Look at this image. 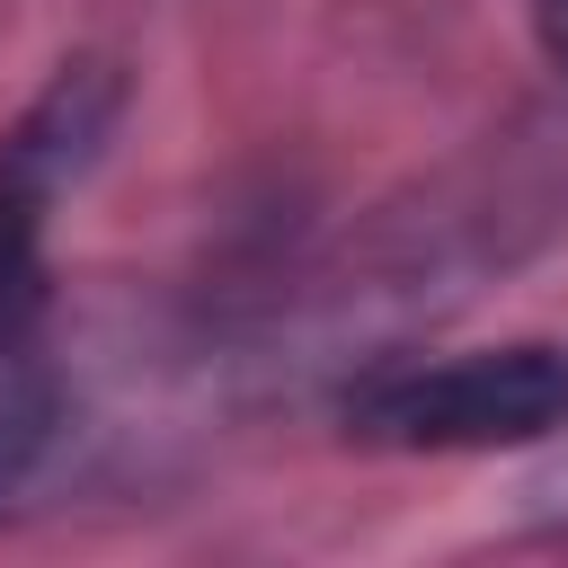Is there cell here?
<instances>
[{"instance_id":"3","label":"cell","mask_w":568,"mask_h":568,"mask_svg":"<svg viewBox=\"0 0 568 568\" xmlns=\"http://www.w3.org/2000/svg\"><path fill=\"white\" fill-rule=\"evenodd\" d=\"M44 444H53V382L18 346V328H0V497H18L36 479Z\"/></svg>"},{"instance_id":"1","label":"cell","mask_w":568,"mask_h":568,"mask_svg":"<svg viewBox=\"0 0 568 568\" xmlns=\"http://www.w3.org/2000/svg\"><path fill=\"white\" fill-rule=\"evenodd\" d=\"M355 444L382 453H524L568 435V346L506 337L426 364H382L337 399Z\"/></svg>"},{"instance_id":"4","label":"cell","mask_w":568,"mask_h":568,"mask_svg":"<svg viewBox=\"0 0 568 568\" xmlns=\"http://www.w3.org/2000/svg\"><path fill=\"white\" fill-rule=\"evenodd\" d=\"M532 27H541V44H550V62L568 80V0H532Z\"/></svg>"},{"instance_id":"2","label":"cell","mask_w":568,"mask_h":568,"mask_svg":"<svg viewBox=\"0 0 568 568\" xmlns=\"http://www.w3.org/2000/svg\"><path fill=\"white\" fill-rule=\"evenodd\" d=\"M124 115V71L80 53L44 80V98L0 133V328H18V311L36 302L44 275V222L62 213V195L98 169L106 133Z\"/></svg>"}]
</instances>
